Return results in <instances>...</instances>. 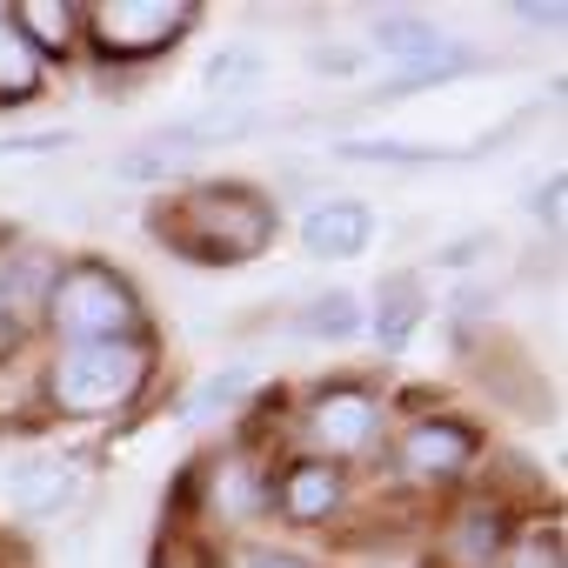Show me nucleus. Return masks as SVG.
I'll return each mask as SVG.
<instances>
[{"instance_id":"obj_1","label":"nucleus","mask_w":568,"mask_h":568,"mask_svg":"<svg viewBox=\"0 0 568 568\" xmlns=\"http://www.w3.org/2000/svg\"><path fill=\"white\" fill-rule=\"evenodd\" d=\"M154 234L194 261H247L274 241V214L247 187H194L181 207L154 214Z\"/></svg>"},{"instance_id":"obj_2","label":"nucleus","mask_w":568,"mask_h":568,"mask_svg":"<svg viewBox=\"0 0 568 568\" xmlns=\"http://www.w3.org/2000/svg\"><path fill=\"white\" fill-rule=\"evenodd\" d=\"M141 382H148L141 342H94V348H68L54 362V402L74 415H108V408L134 402Z\"/></svg>"},{"instance_id":"obj_3","label":"nucleus","mask_w":568,"mask_h":568,"mask_svg":"<svg viewBox=\"0 0 568 568\" xmlns=\"http://www.w3.org/2000/svg\"><path fill=\"white\" fill-rule=\"evenodd\" d=\"M48 315H54V328H61L74 348L128 342V335H134V322H141L134 295L121 288L108 267H74V274H61L54 288H48Z\"/></svg>"},{"instance_id":"obj_4","label":"nucleus","mask_w":568,"mask_h":568,"mask_svg":"<svg viewBox=\"0 0 568 568\" xmlns=\"http://www.w3.org/2000/svg\"><path fill=\"white\" fill-rule=\"evenodd\" d=\"M375 48L388 61H402L395 88H428V81H448V74H468L475 68L468 48H455L435 21H415V14H382L375 21Z\"/></svg>"},{"instance_id":"obj_5","label":"nucleus","mask_w":568,"mask_h":568,"mask_svg":"<svg viewBox=\"0 0 568 568\" xmlns=\"http://www.w3.org/2000/svg\"><path fill=\"white\" fill-rule=\"evenodd\" d=\"M194 21V8H181V0H108V8H94V41L121 61H141V54H161L181 28Z\"/></svg>"},{"instance_id":"obj_6","label":"nucleus","mask_w":568,"mask_h":568,"mask_svg":"<svg viewBox=\"0 0 568 568\" xmlns=\"http://www.w3.org/2000/svg\"><path fill=\"white\" fill-rule=\"evenodd\" d=\"M81 488H88V468H81L74 455H28V462H14V475H8L14 508L34 515V521H61V515L81 501Z\"/></svg>"},{"instance_id":"obj_7","label":"nucleus","mask_w":568,"mask_h":568,"mask_svg":"<svg viewBox=\"0 0 568 568\" xmlns=\"http://www.w3.org/2000/svg\"><path fill=\"white\" fill-rule=\"evenodd\" d=\"M48 267H54L48 247H8L0 254V355L28 335V322L48 295Z\"/></svg>"},{"instance_id":"obj_8","label":"nucleus","mask_w":568,"mask_h":568,"mask_svg":"<svg viewBox=\"0 0 568 568\" xmlns=\"http://www.w3.org/2000/svg\"><path fill=\"white\" fill-rule=\"evenodd\" d=\"M368 234H375V207H368V201H355V194L315 201V207H308V221H302L308 254H328V261L362 254V247H368Z\"/></svg>"},{"instance_id":"obj_9","label":"nucleus","mask_w":568,"mask_h":568,"mask_svg":"<svg viewBox=\"0 0 568 568\" xmlns=\"http://www.w3.org/2000/svg\"><path fill=\"white\" fill-rule=\"evenodd\" d=\"M468 455H475V442H468V428H455V422H422V428H408V442H402V468H408V475H455Z\"/></svg>"},{"instance_id":"obj_10","label":"nucleus","mask_w":568,"mask_h":568,"mask_svg":"<svg viewBox=\"0 0 568 568\" xmlns=\"http://www.w3.org/2000/svg\"><path fill=\"white\" fill-rule=\"evenodd\" d=\"M368 428H375V402H368L362 388H335V395L315 402V435H322V448L348 455V448L368 442Z\"/></svg>"},{"instance_id":"obj_11","label":"nucleus","mask_w":568,"mask_h":568,"mask_svg":"<svg viewBox=\"0 0 568 568\" xmlns=\"http://www.w3.org/2000/svg\"><path fill=\"white\" fill-rule=\"evenodd\" d=\"M501 541H508V521H501V508H468V515L455 521L448 561H455V568H488V561L501 555Z\"/></svg>"},{"instance_id":"obj_12","label":"nucleus","mask_w":568,"mask_h":568,"mask_svg":"<svg viewBox=\"0 0 568 568\" xmlns=\"http://www.w3.org/2000/svg\"><path fill=\"white\" fill-rule=\"evenodd\" d=\"M415 322H422V288H415L408 274L382 281V302H375V335H382V348H408Z\"/></svg>"},{"instance_id":"obj_13","label":"nucleus","mask_w":568,"mask_h":568,"mask_svg":"<svg viewBox=\"0 0 568 568\" xmlns=\"http://www.w3.org/2000/svg\"><path fill=\"white\" fill-rule=\"evenodd\" d=\"M34 88H41V48H28L14 21H0V101H28Z\"/></svg>"},{"instance_id":"obj_14","label":"nucleus","mask_w":568,"mask_h":568,"mask_svg":"<svg viewBox=\"0 0 568 568\" xmlns=\"http://www.w3.org/2000/svg\"><path fill=\"white\" fill-rule=\"evenodd\" d=\"M335 495H342V475L322 468V462H302V468L288 475V488H281V501H288L295 521H322V515L335 508Z\"/></svg>"},{"instance_id":"obj_15","label":"nucleus","mask_w":568,"mask_h":568,"mask_svg":"<svg viewBox=\"0 0 568 568\" xmlns=\"http://www.w3.org/2000/svg\"><path fill=\"white\" fill-rule=\"evenodd\" d=\"M362 328V302L348 295V288H328V295H315L308 308H302V335L308 342H348Z\"/></svg>"},{"instance_id":"obj_16","label":"nucleus","mask_w":568,"mask_h":568,"mask_svg":"<svg viewBox=\"0 0 568 568\" xmlns=\"http://www.w3.org/2000/svg\"><path fill=\"white\" fill-rule=\"evenodd\" d=\"M342 161H388V168H428V161H448V148H422V141H342L335 148Z\"/></svg>"},{"instance_id":"obj_17","label":"nucleus","mask_w":568,"mask_h":568,"mask_svg":"<svg viewBox=\"0 0 568 568\" xmlns=\"http://www.w3.org/2000/svg\"><path fill=\"white\" fill-rule=\"evenodd\" d=\"M14 28L28 34V48H34V41H48V48H68V41H74V8L34 0V8H21V21H14Z\"/></svg>"},{"instance_id":"obj_18","label":"nucleus","mask_w":568,"mask_h":568,"mask_svg":"<svg viewBox=\"0 0 568 568\" xmlns=\"http://www.w3.org/2000/svg\"><path fill=\"white\" fill-rule=\"evenodd\" d=\"M201 81H207V88H247V81H261V54H254V48H221V54L201 68Z\"/></svg>"},{"instance_id":"obj_19","label":"nucleus","mask_w":568,"mask_h":568,"mask_svg":"<svg viewBox=\"0 0 568 568\" xmlns=\"http://www.w3.org/2000/svg\"><path fill=\"white\" fill-rule=\"evenodd\" d=\"M247 368H221V375H207L201 388H194V402H187V415H214V408H227L234 395H247Z\"/></svg>"},{"instance_id":"obj_20","label":"nucleus","mask_w":568,"mask_h":568,"mask_svg":"<svg viewBox=\"0 0 568 568\" xmlns=\"http://www.w3.org/2000/svg\"><path fill=\"white\" fill-rule=\"evenodd\" d=\"M315 74L348 81V74H362V54H355V48H322V54H315Z\"/></svg>"},{"instance_id":"obj_21","label":"nucleus","mask_w":568,"mask_h":568,"mask_svg":"<svg viewBox=\"0 0 568 568\" xmlns=\"http://www.w3.org/2000/svg\"><path fill=\"white\" fill-rule=\"evenodd\" d=\"M241 568H302V561H288V555H247Z\"/></svg>"}]
</instances>
